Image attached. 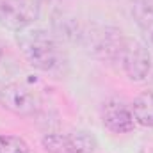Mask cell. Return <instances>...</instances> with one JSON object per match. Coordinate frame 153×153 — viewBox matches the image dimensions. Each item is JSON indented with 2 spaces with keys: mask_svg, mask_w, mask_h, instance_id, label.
Here are the masks:
<instances>
[{
  "mask_svg": "<svg viewBox=\"0 0 153 153\" xmlns=\"http://www.w3.org/2000/svg\"><path fill=\"white\" fill-rule=\"evenodd\" d=\"M0 105L16 116H32L38 109V100L27 85L13 82L0 89Z\"/></svg>",
  "mask_w": 153,
  "mask_h": 153,
  "instance_id": "obj_4",
  "label": "cell"
},
{
  "mask_svg": "<svg viewBox=\"0 0 153 153\" xmlns=\"http://www.w3.org/2000/svg\"><path fill=\"white\" fill-rule=\"evenodd\" d=\"M103 125L114 132V134H126L134 128V116L132 111H128L125 107L123 102L119 100H109L103 105Z\"/></svg>",
  "mask_w": 153,
  "mask_h": 153,
  "instance_id": "obj_5",
  "label": "cell"
},
{
  "mask_svg": "<svg viewBox=\"0 0 153 153\" xmlns=\"http://www.w3.org/2000/svg\"><path fill=\"white\" fill-rule=\"evenodd\" d=\"M0 57H2V45H0Z\"/></svg>",
  "mask_w": 153,
  "mask_h": 153,
  "instance_id": "obj_12",
  "label": "cell"
},
{
  "mask_svg": "<svg viewBox=\"0 0 153 153\" xmlns=\"http://www.w3.org/2000/svg\"><path fill=\"white\" fill-rule=\"evenodd\" d=\"M117 57H119L121 66L130 80H143L148 75L152 59H150L148 48L143 43H139L135 39H123Z\"/></svg>",
  "mask_w": 153,
  "mask_h": 153,
  "instance_id": "obj_3",
  "label": "cell"
},
{
  "mask_svg": "<svg viewBox=\"0 0 153 153\" xmlns=\"http://www.w3.org/2000/svg\"><path fill=\"white\" fill-rule=\"evenodd\" d=\"M39 18L36 0H0V25L9 30H23Z\"/></svg>",
  "mask_w": 153,
  "mask_h": 153,
  "instance_id": "obj_2",
  "label": "cell"
},
{
  "mask_svg": "<svg viewBox=\"0 0 153 153\" xmlns=\"http://www.w3.org/2000/svg\"><path fill=\"white\" fill-rule=\"evenodd\" d=\"M68 141V152L70 153H93L96 150V139L89 132H73L66 135Z\"/></svg>",
  "mask_w": 153,
  "mask_h": 153,
  "instance_id": "obj_7",
  "label": "cell"
},
{
  "mask_svg": "<svg viewBox=\"0 0 153 153\" xmlns=\"http://www.w3.org/2000/svg\"><path fill=\"white\" fill-rule=\"evenodd\" d=\"M139 2H141V5L144 9H148L150 13H153V0H139Z\"/></svg>",
  "mask_w": 153,
  "mask_h": 153,
  "instance_id": "obj_11",
  "label": "cell"
},
{
  "mask_svg": "<svg viewBox=\"0 0 153 153\" xmlns=\"http://www.w3.org/2000/svg\"><path fill=\"white\" fill-rule=\"evenodd\" d=\"M0 153H30V150L22 137L0 135Z\"/></svg>",
  "mask_w": 153,
  "mask_h": 153,
  "instance_id": "obj_9",
  "label": "cell"
},
{
  "mask_svg": "<svg viewBox=\"0 0 153 153\" xmlns=\"http://www.w3.org/2000/svg\"><path fill=\"white\" fill-rule=\"evenodd\" d=\"M43 148L48 153H70L66 135L61 134H48L43 137Z\"/></svg>",
  "mask_w": 153,
  "mask_h": 153,
  "instance_id": "obj_10",
  "label": "cell"
},
{
  "mask_svg": "<svg viewBox=\"0 0 153 153\" xmlns=\"http://www.w3.org/2000/svg\"><path fill=\"white\" fill-rule=\"evenodd\" d=\"M134 16H135L137 25L146 32V36H150V41L153 45V13H150L148 9H144L141 5V2L137 0L134 4Z\"/></svg>",
  "mask_w": 153,
  "mask_h": 153,
  "instance_id": "obj_8",
  "label": "cell"
},
{
  "mask_svg": "<svg viewBox=\"0 0 153 153\" xmlns=\"http://www.w3.org/2000/svg\"><path fill=\"white\" fill-rule=\"evenodd\" d=\"M18 45L30 66L52 70L59 64V52L52 36L45 30H29L18 36Z\"/></svg>",
  "mask_w": 153,
  "mask_h": 153,
  "instance_id": "obj_1",
  "label": "cell"
},
{
  "mask_svg": "<svg viewBox=\"0 0 153 153\" xmlns=\"http://www.w3.org/2000/svg\"><path fill=\"white\" fill-rule=\"evenodd\" d=\"M132 116L143 126H153V93H141L132 103Z\"/></svg>",
  "mask_w": 153,
  "mask_h": 153,
  "instance_id": "obj_6",
  "label": "cell"
}]
</instances>
